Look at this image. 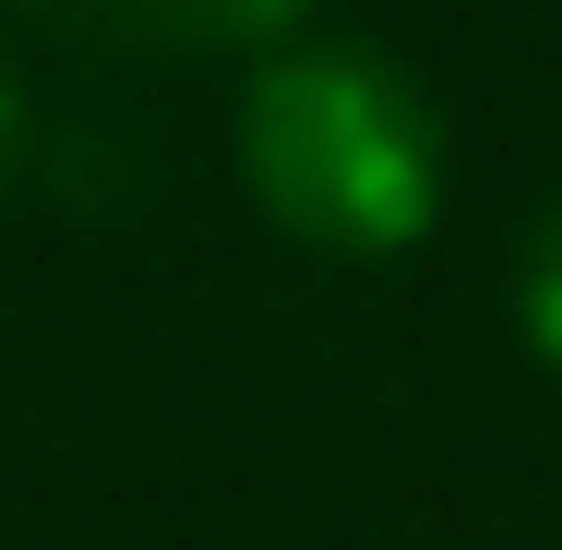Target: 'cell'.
I'll list each match as a JSON object with an SVG mask.
<instances>
[{"mask_svg": "<svg viewBox=\"0 0 562 550\" xmlns=\"http://www.w3.org/2000/svg\"><path fill=\"white\" fill-rule=\"evenodd\" d=\"M72 36L132 48V60H227V48H288L312 0H48Z\"/></svg>", "mask_w": 562, "mask_h": 550, "instance_id": "obj_2", "label": "cell"}, {"mask_svg": "<svg viewBox=\"0 0 562 550\" xmlns=\"http://www.w3.org/2000/svg\"><path fill=\"white\" fill-rule=\"evenodd\" d=\"M239 192L324 263H395L443 216V109L359 36H288L239 85Z\"/></svg>", "mask_w": 562, "mask_h": 550, "instance_id": "obj_1", "label": "cell"}, {"mask_svg": "<svg viewBox=\"0 0 562 550\" xmlns=\"http://www.w3.org/2000/svg\"><path fill=\"white\" fill-rule=\"evenodd\" d=\"M24 72H12V48H0V192H12V168H24Z\"/></svg>", "mask_w": 562, "mask_h": 550, "instance_id": "obj_4", "label": "cell"}, {"mask_svg": "<svg viewBox=\"0 0 562 550\" xmlns=\"http://www.w3.org/2000/svg\"><path fill=\"white\" fill-rule=\"evenodd\" d=\"M515 312H527V347L562 371V192L539 204V227H527V276H515Z\"/></svg>", "mask_w": 562, "mask_h": 550, "instance_id": "obj_3", "label": "cell"}]
</instances>
